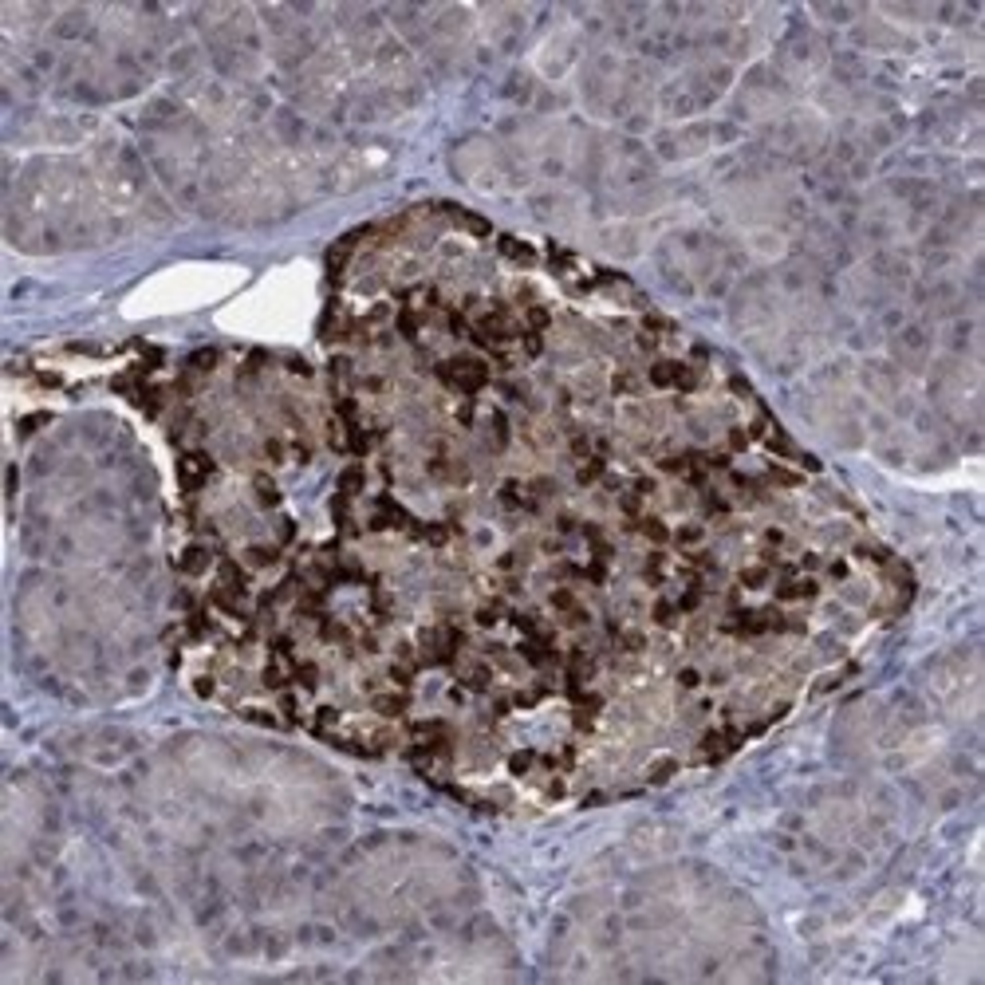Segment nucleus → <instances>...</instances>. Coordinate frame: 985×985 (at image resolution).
Here are the masks:
<instances>
[{
	"label": "nucleus",
	"instance_id": "1",
	"mask_svg": "<svg viewBox=\"0 0 985 985\" xmlns=\"http://www.w3.org/2000/svg\"><path fill=\"white\" fill-rule=\"evenodd\" d=\"M438 379L442 387L458 394H477L489 387V363L477 355H450L446 363H438Z\"/></svg>",
	"mask_w": 985,
	"mask_h": 985
},
{
	"label": "nucleus",
	"instance_id": "2",
	"mask_svg": "<svg viewBox=\"0 0 985 985\" xmlns=\"http://www.w3.org/2000/svg\"><path fill=\"white\" fill-rule=\"evenodd\" d=\"M930 347H934V335L926 324H899L895 339H891V355L899 367L907 371H922L926 359H930Z\"/></svg>",
	"mask_w": 985,
	"mask_h": 985
},
{
	"label": "nucleus",
	"instance_id": "3",
	"mask_svg": "<svg viewBox=\"0 0 985 985\" xmlns=\"http://www.w3.org/2000/svg\"><path fill=\"white\" fill-rule=\"evenodd\" d=\"M651 383L662 391H694L698 371L686 359H655L651 363Z\"/></svg>",
	"mask_w": 985,
	"mask_h": 985
},
{
	"label": "nucleus",
	"instance_id": "4",
	"mask_svg": "<svg viewBox=\"0 0 985 985\" xmlns=\"http://www.w3.org/2000/svg\"><path fill=\"white\" fill-rule=\"evenodd\" d=\"M178 469H182V485H186V493H201V489L213 481V473H217V465H213V458H209L205 450H186Z\"/></svg>",
	"mask_w": 985,
	"mask_h": 985
},
{
	"label": "nucleus",
	"instance_id": "5",
	"mask_svg": "<svg viewBox=\"0 0 985 985\" xmlns=\"http://www.w3.org/2000/svg\"><path fill=\"white\" fill-rule=\"evenodd\" d=\"M820 591V584L812 580V576H804V572H788L785 580L777 584V595L781 599H812Z\"/></svg>",
	"mask_w": 985,
	"mask_h": 985
},
{
	"label": "nucleus",
	"instance_id": "6",
	"mask_svg": "<svg viewBox=\"0 0 985 985\" xmlns=\"http://www.w3.org/2000/svg\"><path fill=\"white\" fill-rule=\"evenodd\" d=\"M253 497L261 501L264 509H276L280 505V485L268 473H253Z\"/></svg>",
	"mask_w": 985,
	"mask_h": 985
}]
</instances>
